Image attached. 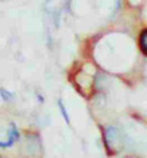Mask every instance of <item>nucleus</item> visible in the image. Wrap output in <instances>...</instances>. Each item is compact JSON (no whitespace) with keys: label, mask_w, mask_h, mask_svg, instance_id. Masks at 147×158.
Instances as JSON below:
<instances>
[{"label":"nucleus","mask_w":147,"mask_h":158,"mask_svg":"<svg viewBox=\"0 0 147 158\" xmlns=\"http://www.w3.org/2000/svg\"><path fill=\"white\" fill-rule=\"evenodd\" d=\"M7 140L6 142H2L0 143V146L2 148H9L10 145H14L15 140H18V138H19V131H18V129L15 127V124H10L9 126V133H7Z\"/></svg>","instance_id":"obj_3"},{"label":"nucleus","mask_w":147,"mask_h":158,"mask_svg":"<svg viewBox=\"0 0 147 158\" xmlns=\"http://www.w3.org/2000/svg\"><path fill=\"white\" fill-rule=\"evenodd\" d=\"M126 158H135V157H126Z\"/></svg>","instance_id":"obj_7"},{"label":"nucleus","mask_w":147,"mask_h":158,"mask_svg":"<svg viewBox=\"0 0 147 158\" xmlns=\"http://www.w3.org/2000/svg\"><path fill=\"white\" fill-rule=\"evenodd\" d=\"M41 149V143H40V139L37 135H28L25 139V151L28 152L29 155H37L40 154Z\"/></svg>","instance_id":"obj_2"},{"label":"nucleus","mask_w":147,"mask_h":158,"mask_svg":"<svg viewBox=\"0 0 147 158\" xmlns=\"http://www.w3.org/2000/svg\"><path fill=\"white\" fill-rule=\"evenodd\" d=\"M0 93H2V99H3V101H9L10 98L14 96V95H12V93H9L6 89H0Z\"/></svg>","instance_id":"obj_6"},{"label":"nucleus","mask_w":147,"mask_h":158,"mask_svg":"<svg viewBox=\"0 0 147 158\" xmlns=\"http://www.w3.org/2000/svg\"><path fill=\"white\" fill-rule=\"evenodd\" d=\"M103 139H105V145L110 152L119 151L125 142V138L122 136L121 130L116 126H107L103 131Z\"/></svg>","instance_id":"obj_1"},{"label":"nucleus","mask_w":147,"mask_h":158,"mask_svg":"<svg viewBox=\"0 0 147 158\" xmlns=\"http://www.w3.org/2000/svg\"><path fill=\"white\" fill-rule=\"evenodd\" d=\"M57 105H59V108H60V112H62V117L65 118V121H66V124H69V123H71L69 115H68V112H66V108L63 106V102L60 101V99L57 101Z\"/></svg>","instance_id":"obj_5"},{"label":"nucleus","mask_w":147,"mask_h":158,"mask_svg":"<svg viewBox=\"0 0 147 158\" xmlns=\"http://www.w3.org/2000/svg\"><path fill=\"white\" fill-rule=\"evenodd\" d=\"M138 43H140V49L143 50V53H146L147 55V28L141 31L140 39H138Z\"/></svg>","instance_id":"obj_4"}]
</instances>
